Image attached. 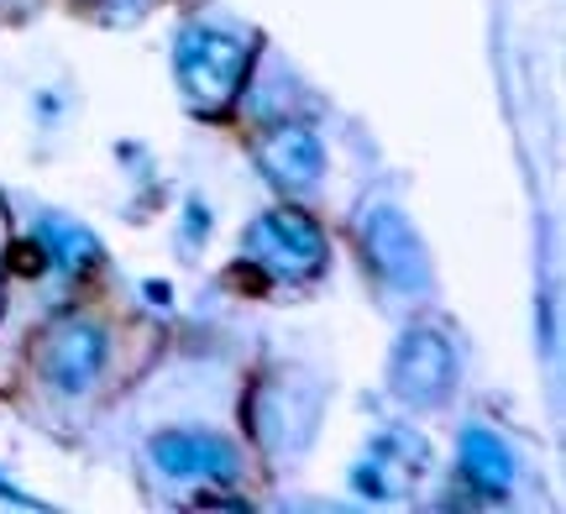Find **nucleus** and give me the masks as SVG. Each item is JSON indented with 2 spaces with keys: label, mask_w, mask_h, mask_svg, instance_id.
<instances>
[{
  "label": "nucleus",
  "mask_w": 566,
  "mask_h": 514,
  "mask_svg": "<svg viewBox=\"0 0 566 514\" xmlns=\"http://www.w3.org/2000/svg\"><path fill=\"white\" fill-rule=\"evenodd\" d=\"M200 231H210V210H205L200 200H189V206H184V237L195 242Z\"/></svg>",
  "instance_id": "11"
},
{
  "label": "nucleus",
  "mask_w": 566,
  "mask_h": 514,
  "mask_svg": "<svg viewBox=\"0 0 566 514\" xmlns=\"http://www.w3.org/2000/svg\"><path fill=\"white\" fill-rule=\"evenodd\" d=\"M153 462H158L168 478H179V483H226V478L237 473V452H231V441L221 436H205V431H163L153 436Z\"/></svg>",
  "instance_id": "6"
},
{
  "label": "nucleus",
  "mask_w": 566,
  "mask_h": 514,
  "mask_svg": "<svg viewBox=\"0 0 566 514\" xmlns=\"http://www.w3.org/2000/svg\"><path fill=\"white\" fill-rule=\"evenodd\" d=\"M357 231H363L367 268H373L388 289H399V294H420V289L430 284L424 248H420V237H415V227L405 221V210L399 206H367L363 221H357Z\"/></svg>",
  "instance_id": "3"
},
{
  "label": "nucleus",
  "mask_w": 566,
  "mask_h": 514,
  "mask_svg": "<svg viewBox=\"0 0 566 514\" xmlns=\"http://www.w3.org/2000/svg\"><path fill=\"white\" fill-rule=\"evenodd\" d=\"M247 63H252V48L231 32H216V27H184L179 42H174V69H179V90L184 101L216 116L242 95L247 84Z\"/></svg>",
  "instance_id": "1"
},
{
  "label": "nucleus",
  "mask_w": 566,
  "mask_h": 514,
  "mask_svg": "<svg viewBox=\"0 0 566 514\" xmlns=\"http://www.w3.org/2000/svg\"><path fill=\"white\" fill-rule=\"evenodd\" d=\"M457 384V347L446 342L441 331L415 326L394 342L388 357V389L399 394L405 405H441Z\"/></svg>",
  "instance_id": "4"
},
{
  "label": "nucleus",
  "mask_w": 566,
  "mask_h": 514,
  "mask_svg": "<svg viewBox=\"0 0 566 514\" xmlns=\"http://www.w3.org/2000/svg\"><path fill=\"white\" fill-rule=\"evenodd\" d=\"M142 294H147L153 305H174V289L163 284V279H147V284H142Z\"/></svg>",
  "instance_id": "13"
},
{
  "label": "nucleus",
  "mask_w": 566,
  "mask_h": 514,
  "mask_svg": "<svg viewBox=\"0 0 566 514\" xmlns=\"http://www.w3.org/2000/svg\"><path fill=\"white\" fill-rule=\"evenodd\" d=\"M258 164L283 195H304L310 185H321L325 174V143L310 126H279L263 147H258Z\"/></svg>",
  "instance_id": "8"
},
{
  "label": "nucleus",
  "mask_w": 566,
  "mask_h": 514,
  "mask_svg": "<svg viewBox=\"0 0 566 514\" xmlns=\"http://www.w3.org/2000/svg\"><path fill=\"white\" fill-rule=\"evenodd\" d=\"M105 368V331L90 321H63L48 342H42V378L59 394H84Z\"/></svg>",
  "instance_id": "5"
},
{
  "label": "nucleus",
  "mask_w": 566,
  "mask_h": 514,
  "mask_svg": "<svg viewBox=\"0 0 566 514\" xmlns=\"http://www.w3.org/2000/svg\"><path fill=\"white\" fill-rule=\"evenodd\" d=\"M424 473V441L409 431H388L373 441L367 462L352 473V489L363 499H399Z\"/></svg>",
  "instance_id": "7"
},
{
  "label": "nucleus",
  "mask_w": 566,
  "mask_h": 514,
  "mask_svg": "<svg viewBox=\"0 0 566 514\" xmlns=\"http://www.w3.org/2000/svg\"><path fill=\"white\" fill-rule=\"evenodd\" d=\"M38 242H42V252H48V263H59L63 273H74V279L101 263V242L84 227H69V221H42Z\"/></svg>",
  "instance_id": "10"
},
{
  "label": "nucleus",
  "mask_w": 566,
  "mask_h": 514,
  "mask_svg": "<svg viewBox=\"0 0 566 514\" xmlns=\"http://www.w3.org/2000/svg\"><path fill=\"white\" fill-rule=\"evenodd\" d=\"M247 252H252L273 279H283V284H310V279H321L325 258H331L325 231L315 227L300 206L263 210V216L252 221V231H247Z\"/></svg>",
  "instance_id": "2"
},
{
  "label": "nucleus",
  "mask_w": 566,
  "mask_h": 514,
  "mask_svg": "<svg viewBox=\"0 0 566 514\" xmlns=\"http://www.w3.org/2000/svg\"><path fill=\"white\" fill-rule=\"evenodd\" d=\"M0 499H6V504H17V510H42L38 499H32V494H21V489H11L6 478H0Z\"/></svg>",
  "instance_id": "12"
},
{
  "label": "nucleus",
  "mask_w": 566,
  "mask_h": 514,
  "mask_svg": "<svg viewBox=\"0 0 566 514\" xmlns=\"http://www.w3.org/2000/svg\"><path fill=\"white\" fill-rule=\"evenodd\" d=\"M462 483L478 499H504L514 489V457L488 426H467L462 431V452H457Z\"/></svg>",
  "instance_id": "9"
}]
</instances>
